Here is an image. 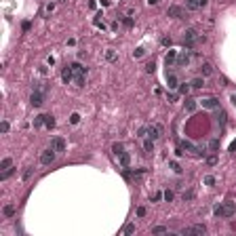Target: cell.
Wrapping results in <instances>:
<instances>
[{"instance_id":"2","label":"cell","mask_w":236,"mask_h":236,"mask_svg":"<svg viewBox=\"0 0 236 236\" xmlns=\"http://www.w3.org/2000/svg\"><path fill=\"white\" fill-rule=\"evenodd\" d=\"M196 40H204V36H200V34H198L194 28L186 30V36H184V48H192Z\"/></svg>"},{"instance_id":"6","label":"cell","mask_w":236,"mask_h":236,"mask_svg":"<svg viewBox=\"0 0 236 236\" xmlns=\"http://www.w3.org/2000/svg\"><path fill=\"white\" fill-rule=\"evenodd\" d=\"M204 232H207V228L202 224H194L192 228H184L181 230V234H196V236H202Z\"/></svg>"},{"instance_id":"44","label":"cell","mask_w":236,"mask_h":236,"mask_svg":"<svg viewBox=\"0 0 236 236\" xmlns=\"http://www.w3.org/2000/svg\"><path fill=\"white\" fill-rule=\"evenodd\" d=\"M232 103H234V105H236V95H232Z\"/></svg>"},{"instance_id":"22","label":"cell","mask_w":236,"mask_h":236,"mask_svg":"<svg viewBox=\"0 0 236 236\" xmlns=\"http://www.w3.org/2000/svg\"><path fill=\"white\" fill-rule=\"evenodd\" d=\"M198 6H200L198 0H186V8H190V11H194V8H198Z\"/></svg>"},{"instance_id":"38","label":"cell","mask_w":236,"mask_h":236,"mask_svg":"<svg viewBox=\"0 0 236 236\" xmlns=\"http://www.w3.org/2000/svg\"><path fill=\"white\" fill-rule=\"evenodd\" d=\"M188 91H190V85H186V82H184V85L179 87V93H188Z\"/></svg>"},{"instance_id":"16","label":"cell","mask_w":236,"mask_h":236,"mask_svg":"<svg viewBox=\"0 0 236 236\" xmlns=\"http://www.w3.org/2000/svg\"><path fill=\"white\" fill-rule=\"evenodd\" d=\"M118 158H120V165L127 169V167H129V162H131V154H129V152H122Z\"/></svg>"},{"instance_id":"23","label":"cell","mask_w":236,"mask_h":236,"mask_svg":"<svg viewBox=\"0 0 236 236\" xmlns=\"http://www.w3.org/2000/svg\"><path fill=\"white\" fill-rule=\"evenodd\" d=\"M209 150H211V152H217V150H219V139H211V141H209Z\"/></svg>"},{"instance_id":"30","label":"cell","mask_w":236,"mask_h":236,"mask_svg":"<svg viewBox=\"0 0 236 236\" xmlns=\"http://www.w3.org/2000/svg\"><path fill=\"white\" fill-rule=\"evenodd\" d=\"M135 232V224H127L125 226V234H133Z\"/></svg>"},{"instance_id":"41","label":"cell","mask_w":236,"mask_h":236,"mask_svg":"<svg viewBox=\"0 0 236 236\" xmlns=\"http://www.w3.org/2000/svg\"><path fill=\"white\" fill-rule=\"evenodd\" d=\"M0 129H2V133H6V131H8V122H2Z\"/></svg>"},{"instance_id":"15","label":"cell","mask_w":236,"mask_h":236,"mask_svg":"<svg viewBox=\"0 0 236 236\" xmlns=\"http://www.w3.org/2000/svg\"><path fill=\"white\" fill-rule=\"evenodd\" d=\"M215 120H217V122H219V125L224 127V125H226V112L217 108V112H215Z\"/></svg>"},{"instance_id":"9","label":"cell","mask_w":236,"mask_h":236,"mask_svg":"<svg viewBox=\"0 0 236 236\" xmlns=\"http://www.w3.org/2000/svg\"><path fill=\"white\" fill-rule=\"evenodd\" d=\"M55 156H57V152H55L53 148H48V150H45V152L40 154V162H42V165H51V162L55 160Z\"/></svg>"},{"instance_id":"1","label":"cell","mask_w":236,"mask_h":236,"mask_svg":"<svg viewBox=\"0 0 236 236\" xmlns=\"http://www.w3.org/2000/svg\"><path fill=\"white\" fill-rule=\"evenodd\" d=\"M234 213H236V202H232V200L215 207V215H217V217H232Z\"/></svg>"},{"instance_id":"34","label":"cell","mask_w":236,"mask_h":236,"mask_svg":"<svg viewBox=\"0 0 236 236\" xmlns=\"http://www.w3.org/2000/svg\"><path fill=\"white\" fill-rule=\"evenodd\" d=\"M143 55H145V51H143L141 47H139V48H135V53H133V57H143Z\"/></svg>"},{"instance_id":"24","label":"cell","mask_w":236,"mask_h":236,"mask_svg":"<svg viewBox=\"0 0 236 236\" xmlns=\"http://www.w3.org/2000/svg\"><path fill=\"white\" fill-rule=\"evenodd\" d=\"M186 110H188V112H194V110H196V101H194V99H186Z\"/></svg>"},{"instance_id":"12","label":"cell","mask_w":236,"mask_h":236,"mask_svg":"<svg viewBox=\"0 0 236 236\" xmlns=\"http://www.w3.org/2000/svg\"><path fill=\"white\" fill-rule=\"evenodd\" d=\"M202 105H204V108H209V110H217V108H219V101H217L215 97H211V99H204V101H202Z\"/></svg>"},{"instance_id":"31","label":"cell","mask_w":236,"mask_h":236,"mask_svg":"<svg viewBox=\"0 0 236 236\" xmlns=\"http://www.w3.org/2000/svg\"><path fill=\"white\" fill-rule=\"evenodd\" d=\"M171 169H173L175 173H181V167H179V162H175V160H171Z\"/></svg>"},{"instance_id":"7","label":"cell","mask_w":236,"mask_h":236,"mask_svg":"<svg viewBox=\"0 0 236 236\" xmlns=\"http://www.w3.org/2000/svg\"><path fill=\"white\" fill-rule=\"evenodd\" d=\"M190 48H184L179 55H177V59H175V63H177V68H186L190 63V53H188Z\"/></svg>"},{"instance_id":"18","label":"cell","mask_w":236,"mask_h":236,"mask_svg":"<svg viewBox=\"0 0 236 236\" xmlns=\"http://www.w3.org/2000/svg\"><path fill=\"white\" fill-rule=\"evenodd\" d=\"M42 120H45V125H47L48 129H53V127H55V118H53L51 114H42Z\"/></svg>"},{"instance_id":"21","label":"cell","mask_w":236,"mask_h":236,"mask_svg":"<svg viewBox=\"0 0 236 236\" xmlns=\"http://www.w3.org/2000/svg\"><path fill=\"white\" fill-rule=\"evenodd\" d=\"M112 152H114L116 156H120V154L125 152V145H122V143H114V145H112Z\"/></svg>"},{"instance_id":"13","label":"cell","mask_w":236,"mask_h":236,"mask_svg":"<svg viewBox=\"0 0 236 236\" xmlns=\"http://www.w3.org/2000/svg\"><path fill=\"white\" fill-rule=\"evenodd\" d=\"M211 74H213V65L204 61V63L200 65V76H211Z\"/></svg>"},{"instance_id":"39","label":"cell","mask_w":236,"mask_h":236,"mask_svg":"<svg viewBox=\"0 0 236 236\" xmlns=\"http://www.w3.org/2000/svg\"><path fill=\"white\" fill-rule=\"evenodd\" d=\"M145 70H148V72H150V74H152V72H154V61H150V63H148V65H145Z\"/></svg>"},{"instance_id":"11","label":"cell","mask_w":236,"mask_h":236,"mask_svg":"<svg viewBox=\"0 0 236 236\" xmlns=\"http://www.w3.org/2000/svg\"><path fill=\"white\" fill-rule=\"evenodd\" d=\"M61 80H63L65 85L74 80V72H72V65H65V68H63V72H61Z\"/></svg>"},{"instance_id":"36","label":"cell","mask_w":236,"mask_h":236,"mask_svg":"<svg viewBox=\"0 0 236 236\" xmlns=\"http://www.w3.org/2000/svg\"><path fill=\"white\" fill-rule=\"evenodd\" d=\"M40 125H45V120H42V116H36L34 118V127H40Z\"/></svg>"},{"instance_id":"37","label":"cell","mask_w":236,"mask_h":236,"mask_svg":"<svg viewBox=\"0 0 236 236\" xmlns=\"http://www.w3.org/2000/svg\"><path fill=\"white\" fill-rule=\"evenodd\" d=\"M105 57H108L110 61H114V59H116V53H114V51H108V53H105Z\"/></svg>"},{"instance_id":"28","label":"cell","mask_w":236,"mask_h":236,"mask_svg":"<svg viewBox=\"0 0 236 236\" xmlns=\"http://www.w3.org/2000/svg\"><path fill=\"white\" fill-rule=\"evenodd\" d=\"M143 148H145V152H152V150H154V141L148 137V139H145V143H143Z\"/></svg>"},{"instance_id":"46","label":"cell","mask_w":236,"mask_h":236,"mask_svg":"<svg viewBox=\"0 0 236 236\" xmlns=\"http://www.w3.org/2000/svg\"><path fill=\"white\" fill-rule=\"evenodd\" d=\"M232 228H234V230H236V221H234V224H232Z\"/></svg>"},{"instance_id":"8","label":"cell","mask_w":236,"mask_h":236,"mask_svg":"<svg viewBox=\"0 0 236 236\" xmlns=\"http://www.w3.org/2000/svg\"><path fill=\"white\" fill-rule=\"evenodd\" d=\"M167 15H169V17H175V19H184V17H186V11H184L181 6H177V4H173V6H169V11H167Z\"/></svg>"},{"instance_id":"3","label":"cell","mask_w":236,"mask_h":236,"mask_svg":"<svg viewBox=\"0 0 236 236\" xmlns=\"http://www.w3.org/2000/svg\"><path fill=\"white\" fill-rule=\"evenodd\" d=\"M72 72H74V82L78 87H85V76H87V68L80 63H72Z\"/></svg>"},{"instance_id":"40","label":"cell","mask_w":236,"mask_h":236,"mask_svg":"<svg viewBox=\"0 0 236 236\" xmlns=\"http://www.w3.org/2000/svg\"><path fill=\"white\" fill-rule=\"evenodd\" d=\"M125 25H127V28H131V25H133V19H131V17H127V19H125Z\"/></svg>"},{"instance_id":"26","label":"cell","mask_w":236,"mask_h":236,"mask_svg":"<svg viewBox=\"0 0 236 236\" xmlns=\"http://www.w3.org/2000/svg\"><path fill=\"white\" fill-rule=\"evenodd\" d=\"M4 215H6V217H13V215H15V207H13V204H6V207H4Z\"/></svg>"},{"instance_id":"10","label":"cell","mask_w":236,"mask_h":236,"mask_svg":"<svg viewBox=\"0 0 236 236\" xmlns=\"http://www.w3.org/2000/svg\"><path fill=\"white\" fill-rule=\"evenodd\" d=\"M51 148L59 154V152H65V139L63 137H53L51 139Z\"/></svg>"},{"instance_id":"32","label":"cell","mask_w":236,"mask_h":236,"mask_svg":"<svg viewBox=\"0 0 236 236\" xmlns=\"http://www.w3.org/2000/svg\"><path fill=\"white\" fill-rule=\"evenodd\" d=\"M204 184H207V186H213V184H215V177H213V175H207V177H204Z\"/></svg>"},{"instance_id":"42","label":"cell","mask_w":236,"mask_h":236,"mask_svg":"<svg viewBox=\"0 0 236 236\" xmlns=\"http://www.w3.org/2000/svg\"><path fill=\"white\" fill-rule=\"evenodd\" d=\"M137 215H139V217H143V215H145V209H143V207H139V209H137Z\"/></svg>"},{"instance_id":"27","label":"cell","mask_w":236,"mask_h":236,"mask_svg":"<svg viewBox=\"0 0 236 236\" xmlns=\"http://www.w3.org/2000/svg\"><path fill=\"white\" fill-rule=\"evenodd\" d=\"M13 173H15V169H4V171H2V175H0V179H8Z\"/></svg>"},{"instance_id":"4","label":"cell","mask_w":236,"mask_h":236,"mask_svg":"<svg viewBox=\"0 0 236 236\" xmlns=\"http://www.w3.org/2000/svg\"><path fill=\"white\" fill-rule=\"evenodd\" d=\"M139 135H143V137H150L152 141H156L160 135H162V127L160 125H152V127H145V129H141L139 131Z\"/></svg>"},{"instance_id":"25","label":"cell","mask_w":236,"mask_h":236,"mask_svg":"<svg viewBox=\"0 0 236 236\" xmlns=\"http://www.w3.org/2000/svg\"><path fill=\"white\" fill-rule=\"evenodd\" d=\"M11 165H13L11 158H2V160H0V169H11Z\"/></svg>"},{"instance_id":"14","label":"cell","mask_w":236,"mask_h":236,"mask_svg":"<svg viewBox=\"0 0 236 236\" xmlns=\"http://www.w3.org/2000/svg\"><path fill=\"white\" fill-rule=\"evenodd\" d=\"M167 85H169V89H177V85H179V82H177V76H175V74H169V76H167Z\"/></svg>"},{"instance_id":"35","label":"cell","mask_w":236,"mask_h":236,"mask_svg":"<svg viewBox=\"0 0 236 236\" xmlns=\"http://www.w3.org/2000/svg\"><path fill=\"white\" fill-rule=\"evenodd\" d=\"M78 120H80L78 114H72V116H70V122H72V125H78Z\"/></svg>"},{"instance_id":"43","label":"cell","mask_w":236,"mask_h":236,"mask_svg":"<svg viewBox=\"0 0 236 236\" xmlns=\"http://www.w3.org/2000/svg\"><path fill=\"white\" fill-rule=\"evenodd\" d=\"M230 152H236V141H232V145H230Z\"/></svg>"},{"instance_id":"29","label":"cell","mask_w":236,"mask_h":236,"mask_svg":"<svg viewBox=\"0 0 236 236\" xmlns=\"http://www.w3.org/2000/svg\"><path fill=\"white\" fill-rule=\"evenodd\" d=\"M165 232H167L165 226H156V228H152V234H165Z\"/></svg>"},{"instance_id":"20","label":"cell","mask_w":236,"mask_h":236,"mask_svg":"<svg viewBox=\"0 0 236 236\" xmlns=\"http://www.w3.org/2000/svg\"><path fill=\"white\" fill-rule=\"evenodd\" d=\"M175 59H177V51H169V55H167V65L175 63Z\"/></svg>"},{"instance_id":"33","label":"cell","mask_w":236,"mask_h":236,"mask_svg":"<svg viewBox=\"0 0 236 236\" xmlns=\"http://www.w3.org/2000/svg\"><path fill=\"white\" fill-rule=\"evenodd\" d=\"M162 196H165V200H167V202H171V200H173V192H171V190H167Z\"/></svg>"},{"instance_id":"45","label":"cell","mask_w":236,"mask_h":236,"mask_svg":"<svg viewBox=\"0 0 236 236\" xmlns=\"http://www.w3.org/2000/svg\"><path fill=\"white\" fill-rule=\"evenodd\" d=\"M148 2H150V4H156V2H158V0H148Z\"/></svg>"},{"instance_id":"17","label":"cell","mask_w":236,"mask_h":236,"mask_svg":"<svg viewBox=\"0 0 236 236\" xmlns=\"http://www.w3.org/2000/svg\"><path fill=\"white\" fill-rule=\"evenodd\" d=\"M184 150H190V152H192V154H196V156H200V154H202V152H200L196 145H192L190 141H184Z\"/></svg>"},{"instance_id":"19","label":"cell","mask_w":236,"mask_h":236,"mask_svg":"<svg viewBox=\"0 0 236 236\" xmlns=\"http://www.w3.org/2000/svg\"><path fill=\"white\" fill-rule=\"evenodd\" d=\"M202 85H204V80H202V76H196V78H194V80L190 82V87H194V89H200Z\"/></svg>"},{"instance_id":"5","label":"cell","mask_w":236,"mask_h":236,"mask_svg":"<svg viewBox=\"0 0 236 236\" xmlns=\"http://www.w3.org/2000/svg\"><path fill=\"white\" fill-rule=\"evenodd\" d=\"M45 97H47V93H45L42 89H38V87H36V89L32 91V97H30V101H32V105H34V108H40V105L45 103Z\"/></svg>"}]
</instances>
